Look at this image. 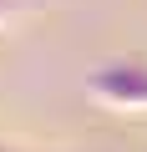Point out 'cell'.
<instances>
[{
  "label": "cell",
  "mask_w": 147,
  "mask_h": 152,
  "mask_svg": "<svg viewBox=\"0 0 147 152\" xmlns=\"http://www.w3.org/2000/svg\"><path fill=\"white\" fill-rule=\"evenodd\" d=\"M86 96L112 117H147V56H112L91 66Z\"/></svg>",
  "instance_id": "obj_1"
},
{
  "label": "cell",
  "mask_w": 147,
  "mask_h": 152,
  "mask_svg": "<svg viewBox=\"0 0 147 152\" xmlns=\"http://www.w3.org/2000/svg\"><path fill=\"white\" fill-rule=\"evenodd\" d=\"M0 152H5V147H0Z\"/></svg>",
  "instance_id": "obj_2"
}]
</instances>
